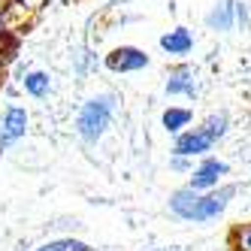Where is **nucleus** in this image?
<instances>
[{
  "label": "nucleus",
  "instance_id": "nucleus-1",
  "mask_svg": "<svg viewBox=\"0 0 251 251\" xmlns=\"http://www.w3.org/2000/svg\"><path fill=\"white\" fill-rule=\"evenodd\" d=\"M233 197H236V185H221L209 194H200L185 185L170 194V212L178 221H188V224H209V221H218L227 212Z\"/></svg>",
  "mask_w": 251,
  "mask_h": 251
},
{
  "label": "nucleus",
  "instance_id": "nucleus-2",
  "mask_svg": "<svg viewBox=\"0 0 251 251\" xmlns=\"http://www.w3.org/2000/svg\"><path fill=\"white\" fill-rule=\"evenodd\" d=\"M227 130H230V115L227 112H212V115H206L200 124H197V127H188L185 133H178L173 139V151L170 154L188 157V160L206 157L227 136Z\"/></svg>",
  "mask_w": 251,
  "mask_h": 251
},
{
  "label": "nucleus",
  "instance_id": "nucleus-3",
  "mask_svg": "<svg viewBox=\"0 0 251 251\" xmlns=\"http://www.w3.org/2000/svg\"><path fill=\"white\" fill-rule=\"evenodd\" d=\"M112 118H115V97L112 94H97V97H88L79 106L73 127H76V133L85 146H97L106 136V130L112 127Z\"/></svg>",
  "mask_w": 251,
  "mask_h": 251
},
{
  "label": "nucleus",
  "instance_id": "nucleus-4",
  "mask_svg": "<svg viewBox=\"0 0 251 251\" xmlns=\"http://www.w3.org/2000/svg\"><path fill=\"white\" fill-rule=\"evenodd\" d=\"M224 176H230L227 160L206 154L200 164H194V170L188 173V188L200 191V194H209V191H215V188L224 185Z\"/></svg>",
  "mask_w": 251,
  "mask_h": 251
},
{
  "label": "nucleus",
  "instance_id": "nucleus-5",
  "mask_svg": "<svg viewBox=\"0 0 251 251\" xmlns=\"http://www.w3.org/2000/svg\"><path fill=\"white\" fill-rule=\"evenodd\" d=\"M30 127V115L25 106L9 103L3 112H0V151H9L15 142H22L27 136Z\"/></svg>",
  "mask_w": 251,
  "mask_h": 251
},
{
  "label": "nucleus",
  "instance_id": "nucleus-6",
  "mask_svg": "<svg viewBox=\"0 0 251 251\" xmlns=\"http://www.w3.org/2000/svg\"><path fill=\"white\" fill-rule=\"evenodd\" d=\"M106 70L115 76H130V73H139V70H146L151 64L149 51L139 49V46H115L109 55L103 58Z\"/></svg>",
  "mask_w": 251,
  "mask_h": 251
},
{
  "label": "nucleus",
  "instance_id": "nucleus-7",
  "mask_svg": "<svg viewBox=\"0 0 251 251\" xmlns=\"http://www.w3.org/2000/svg\"><path fill=\"white\" fill-rule=\"evenodd\" d=\"M206 27L218 33H227L233 27H248V6L242 0H221L206 15Z\"/></svg>",
  "mask_w": 251,
  "mask_h": 251
},
{
  "label": "nucleus",
  "instance_id": "nucleus-8",
  "mask_svg": "<svg viewBox=\"0 0 251 251\" xmlns=\"http://www.w3.org/2000/svg\"><path fill=\"white\" fill-rule=\"evenodd\" d=\"M164 91H167V97H185V100H194L197 91H200L197 70L188 67V64H176V67H170L167 82H164Z\"/></svg>",
  "mask_w": 251,
  "mask_h": 251
},
{
  "label": "nucleus",
  "instance_id": "nucleus-9",
  "mask_svg": "<svg viewBox=\"0 0 251 251\" xmlns=\"http://www.w3.org/2000/svg\"><path fill=\"white\" fill-rule=\"evenodd\" d=\"M160 51H164L167 58H176V61L188 58L191 51H194V33L188 27H182V25L167 30L164 37H160Z\"/></svg>",
  "mask_w": 251,
  "mask_h": 251
},
{
  "label": "nucleus",
  "instance_id": "nucleus-10",
  "mask_svg": "<svg viewBox=\"0 0 251 251\" xmlns=\"http://www.w3.org/2000/svg\"><path fill=\"white\" fill-rule=\"evenodd\" d=\"M191 121H194V112L188 109V106H167L164 115H160V124H164V130L176 139L178 133H185L191 127Z\"/></svg>",
  "mask_w": 251,
  "mask_h": 251
},
{
  "label": "nucleus",
  "instance_id": "nucleus-11",
  "mask_svg": "<svg viewBox=\"0 0 251 251\" xmlns=\"http://www.w3.org/2000/svg\"><path fill=\"white\" fill-rule=\"evenodd\" d=\"M51 76L46 73V70H27V73L22 76V91L33 100H46L51 94Z\"/></svg>",
  "mask_w": 251,
  "mask_h": 251
},
{
  "label": "nucleus",
  "instance_id": "nucleus-12",
  "mask_svg": "<svg viewBox=\"0 0 251 251\" xmlns=\"http://www.w3.org/2000/svg\"><path fill=\"white\" fill-rule=\"evenodd\" d=\"M33 251H94L88 242H82V239H73V236H61V239H51V242H46V245H40V248H33Z\"/></svg>",
  "mask_w": 251,
  "mask_h": 251
},
{
  "label": "nucleus",
  "instance_id": "nucleus-13",
  "mask_svg": "<svg viewBox=\"0 0 251 251\" xmlns=\"http://www.w3.org/2000/svg\"><path fill=\"white\" fill-rule=\"evenodd\" d=\"M230 251H251V224H236L230 230Z\"/></svg>",
  "mask_w": 251,
  "mask_h": 251
},
{
  "label": "nucleus",
  "instance_id": "nucleus-14",
  "mask_svg": "<svg viewBox=\"0 0 251 251\" xmlns=\"http://www.w3.org/2000/svg\"><path fill=\"white\" fill-rule=\"evenodd\" d=\"M9 33H12V25H9V6H3V9H0V49H3V43H6Z\"/></svg>",
  "mask_w": 251,
  "mask_h": 251
},
{
  "label": "nucleus",
  "instance_id": "nucleus-15",
  "mask_svg": "<svg viewBox=\"0 0 251 251\" xmlns=\"http://www.w3.org/2000/svg\"><path fill=\"white\" fill-rule=\"evenodd\" d=\"M170 167H173V170H178V173H191V170H194V160H188V157H176V154H170Z\"/></svg>",
  "mask_w": 251,
  "mask_h": 251
},
{
  "label": "nucleus",
  "instance_id": "nucleus-16",
  "mask_svg": "<svg viewBox=\"0 0 251 251\" xmlns=\"http://www.w3.org/2000/svg\"><path fill=\"white\" fill-rule=\"evenodd\" d=\"M6 76V49H0V82Z\"/></svg>",
  "mask_w": 251,
  "mask_h": 251
},
{
  "label": "nucleus",
  "instance_id": "nucleus-17",
  "mask_svg": "<svg viewBox=\"0 0 251 251\" xmlns=\"http://www.w3.org/2000/svg\"><path fill=\"white\" fill-rule=\"evenodd\" d=\"M151 251H173V248H151Z\"/></svg>",
  "mask_w": 251,
  "mask_h": 251
},
{
  "label": "nucleus",
  "instance_id": "nucleus-18",
  "mask_svg": "<svg viewBox=\"0 0 251 251\" xmlns=\"http://www.w3.org/2000/svg\"><path fill=\"white\" fill-rule=\"evenodd\" d=\"M6 3H9V0H0V9H3V6H6Z\"/></svg>",
  "mask_w": 251,
  "mask_h": 251
}]
</instances>
